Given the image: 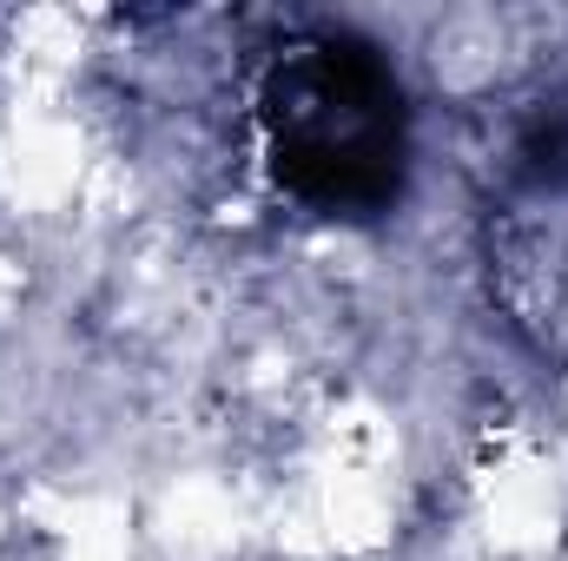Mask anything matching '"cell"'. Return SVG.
<instances>
[{
    "mask_svg": "<svg viewBox=\"0 0 568 561\" xmlns=\"http://www.w3.org/2000/svg\"><path fill=\"white\" fill-rule=\"evenodd\" d=\"M265 172L317 218H384L410 178V100L397 67L344 27L291 40L258 80Z\"/></svg>",
    "mask_w": 568,
    "mask_h": 561,
    "instance_id": "cell-1",
    "label": "cell"
}]
</instances>
